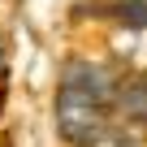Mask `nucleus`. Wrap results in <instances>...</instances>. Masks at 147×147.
<instances>
[{
	"mask_svg": "<svg viewBox=\"0 0 147 147\" xmlns=\"http://www.w3.org/2000/svg\"><path fill=\"white\" fill-rule=\"evenodd\" d=\"M113 108H117L130 125L147 130V74H125V78L117 82V100H113Z\"/></svg>",
	"mask_w": 147,
	"mask_h": 147,
	"instance_id": "f03ea898",
	"label": "nucleus"
},
{
	"mask_svg": "<svg viewBox=\"0 0 147 147\" xmlns=\"http://www.w3.org/2000/svg\"><path fill=\"white\" fill-rule=\"evenodd\" d=\"M65 78H74V82L91 87L108 108H113V100H117V82H121L108 65H95V61H74V65H65Z\"/></svg>",
	"mask_w": 147,
	"mask_h": 147,
	"instance_id": "7ed1b4c3",
	"label": "nucleus"
},
{
	"mask_svg": "<svg viewBox=\"0 0 147 147\" xmlns=\"http://www.w3.org/2000/svg\"><path fill=\"white\" fill-rule=\"evenodd\" d=\"M87 147H147V143H143L134 130H121V125H104V130H100V134H95Z\"/></svg>",
	"mask_w": 147,
	"mask_h": 147,
	"instance_id": "20e7f679",
	"label": "nucleus"
},
{
	"mask_svg": "<svg viewBox=\"0 0 147 147\" xmlns=\"http://www.w3.org/2000/svg\"><path fill=\"white\" fill-rule=\"evenodd\" d=\"M52 113H56V130H61V138L74 143V147H87V143L108 125V104H104L91 87L74 82V78H61Z\"/></svg>",
	"mask_w": 147,
	"mask_h": 147,
	"instance_id": "f257e3e1",
	"label": "nucleus"
}]
</instances>
